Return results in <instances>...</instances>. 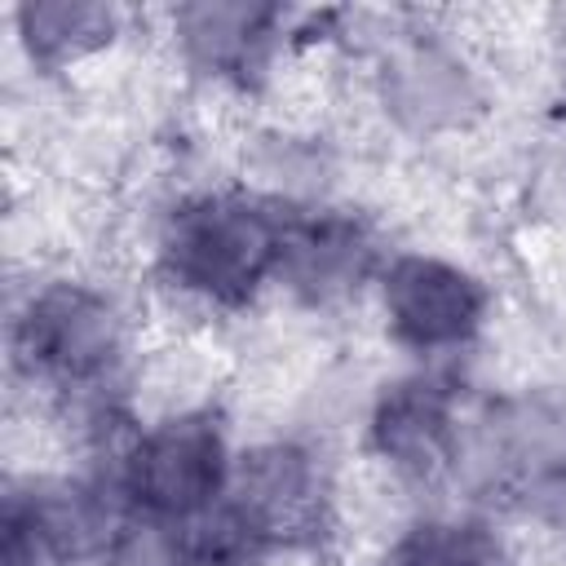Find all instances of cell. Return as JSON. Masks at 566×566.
<instances>
[{
  "label": "cell",
  "mask_w": 566,
  "mask_h": 566,
  "mask_svg": "<svg viewBox=\"0 0 566 566\" xmlns=\"http://www.w3.org/2000/svg\"><path fill=\"white\" fill-rule=\"evenodd\" d=\"M119 22L124 18L111 4H71V0L22 4L13 13L18 44L40 71H71L93 53L111 49V40L119 35Z\"/></svg>",
  "instance_id": "obj_9"
},
{
  "label": "cell",
  "mask_w": 566,
  "mask_h": 566,
  "mask_svg": "<svg viewBox=\"0 0 566 566\" xmlns=\"http://www.w3.org/2000/svg\"><path fill=\"white\" fill-rule=\"evenodd\" d=\"M376 274H380L376 239L354 212L292 203L274 283H283L310 305H336Z\"/></svg>",
  "instance_id": "obj_7"
},
{
  "label": "cell",
  "mask_w": 566,
  "mask_h": 566,
  "mask_svg": "<svg viewBox=\"0 0 566 566\" xmlns=\"http://www.w3.org/2000/svg\"><path fill=\"white\" fill-rule=\"evenodd\" d=\"M226 495L274 548L310 539L332 509V491H327V478L314 451L287 438L239 451Z\"/></svg>",
  "instance_id": "obj_6"
},
{
  "label": "cell",
  "mask_w": 566,
  "mask_h": 566,
  "mask_svg": "<svg viewBox=\"0 0 566 566\" xmlns=\"http://www.w3.org/2000/svg\"><path fill=\"white\" fill-rule=\"evenodd\" d=\"M367 438L376 460L398 482L433 486L460 473L464 429H460L455 385L438 371H420L385 385V394L371 407Z\"/></svg>",
  "instance_id": "obj_5"
},
{
  "label": "cell",
  "mask_w": 566,
  "mask_h": 566,
  "mask_svg": "<svg viewBox=\"0 0 566 566\" xmlns=\"http://www.w3.org/2000/svg\"><path fill=\"white\" fill-rule=\"evenodd\" d=\"M172 35L181 57L212 75L239 80L265 71L274 44L287 35V9L274 4H181L172 9Z\"/></svg>",
  "instance_id": "obj_8"
},
{
  "label": "cell",
  "mask_w": 566,
  "mask_h": 566,
  "mask_svg": "<svg viewBox=\"0 0 566 566\" xmlns=\"http://www.w3.org/2000/svg\"><path fill=\"white\" fill-rule=\"evenodd\" d=\"M234 455L212 407H172L150 424H137L133 438L97 469L128 513L155 522H190L212 509L230 486Z\"/></svg>",
  "instance_id": "obj_3"
},
{
  "label": "cell",
  "mask_w": 566,
  "mask_h": 566,
  "mask_svg": "<svg viewBox=\"0 0 566 566\" xmlns=\"http://www.w3.org/2000/svg\"><path fill=\"white\" fill-rule=\"evenodd\" d=\"M380 566H500V544L469 517H420L385 553Z\"/></svg>",
  "instance_id": "obj_10"
},
{
  "label": "cell",
  "mask_w": 566,
  "mask_h": 566,
  "mask_svg": "<svg viewBox=\"0 0 566 566\" xmlns=\"http://www.w3.org/2000/svg\"><path fill=\"white\" fill-rule=\"evenodd\" d=\"M380 314L389 336L416 358L460 354L486 323V287L455 261L429 252H402L376 274Z\"/></svg>",
  "instance_id": "obj_4"
},
{
  "label": "cell",
  "mask_w": 566,
  "mask_h": 566,
  "mask_svg": "<svg viewBox=\"0 0 566 566\" xmlns=\"http://www.w3.org/2000/svg\"><path fill=\"white\" fill-rule=\"evenodd\" d=\"M292 203L261 190L181 195L155 230L159 283L195 305L234 310L279 279Z\"/></svg>",
  "instance_id": "obj_2"
},
{
  "label": "cell",
  "mask_w": 566,
  "mask_h": 566,
  "mask_svg": "<svg viewBox=\"0 0 566 566\" xmlns=\"http://www.w3.org/2000/svg\"><path fill=\"white\" fill-rule=\"evenodd\" d=\"M128 354V314L93 279L57 274L31 283L9 314L13 376L80 429L124 411Z\"/></svg>",
  "instance_id": "obj_1"
}]
</instances>
